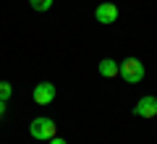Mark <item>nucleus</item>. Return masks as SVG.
Returning <instances> with one entry per match:
<instances>
[{"mask_svg":"<svg viewBox=\"0 0 157 144\" xmlns=\"http://www.w3.org/2000/svg\"><path fill=\"white\" fill-rule=\"evenodd\" d=\"M11 94H13V87L8 81H0V100L8 102V100H11Z\"/></svg>","mask_w":157,"mask_h":144,"instance_id":"obj_8","label":"nucleus"},{"mask_svg":"<svg viewBox=\"0 0 157 144\" xmlns=\"http://www.w3.org/2000/svg\"><path fill=\"white\" fill-rule=\"evenodd\" d=\"M29 6H32L34 11L45 13V11H50V8H52V0H29Z\"/></svg>","mask_w":157,"mask_h":144,"instance_id":"obj_7","label":"nucleus"},{"mask_svg":"<svg viewBox=\"0 0 157 144\" xmlns=\"http://www.w3.org/2000/svg\"><path fill=\"white\" fill-rule=\"evenodd\" d=\"M29 134H32L37 142H50V139L58 134V126H55L52 118H45V115H42V118H34V121H32Z\"/></svg>","mask_w":157,"mask_h":144,"instance_id":"obj_1","label":"nucleus"},{"mask_svg":"<svg viewBox=\"0 0 157 144\" xmlns=\"http://www.w3.org/2000/svg\"><path fill=\"white\" fill-rule=\"evenodd\" d=\"M134 115H139V118H155L157 115V97H152V94L141 97V100L134 105Z\"/></svg>","mask_w":157,"mask_h":144,"instance_id":"obj_4","label":"nucleus"},{"mask_svg":"<svg viewBox=\"0 0 157 144\" xmlns=\"http://www.w3.org/2000/svg\"><path fill=\"white\" fill-rule=\"evenodd\" d=\"M50 144H68V142H66V139H60V136H52Z\"/></svg>","mask_w":157,"mask_h":144,"instance_id":"obj_9","label":"nucleus"},{"mask_svg":"<svg viewBox=\"0 0 157 144\" xmlns=\"http://www.w3.org/2000/svg\"><path fill=\"white\" fill-rule=\"evenodd\" d=\"M121 79L128 81V84H139L144 79V66H141L139 58H126L121 63Z\"/></svg>","mask_w":157,"mask_h":144,"instance_id":"obj_2","label":"nucleus"},{"mask_svg":"<svg viewBox=\"0 0 157 144\" xmlns=\"http://www.w3.org/2000/svg\"><path fill=\"white\" fill-rule=\"evenodd\" d=\"M118 73H121V66H118L113 58H105V60H100V76H105V79H115Z\"/></svg>","mask_w":157,"mask_h":144,"instance_id":"obj_6","label":"nucleus"},{"mask_svg":"<svg viewBox=\"0 0 157 144\" xmlns=\"http://www.w3.org/2000/svg\"><path fill=\"white\" fill-rule=\"evenodd\" d=\"M94 18L100 24H115L118 21V6L115 3H100L94 11Z\"/></svg>","mask_w":157,"mask_h":144,"instance_id":"obj_5","label":"nucleus"},{"mask_svg":"<svg viewBox=\"0 0 157 144\" xmlns=\"http://www.w3.org/2000/svg\"><path fill=\"white\" fill-rule=\"evenodd\" d=\"M3 113H6V102L0 100V118H3Z\"/></svg>","mask_w":157,"mask_h":144,"instance_id":"obj_10","label":"nucleus"},{"mask_svg":"<svg viewBox=\"0 0 157 144\" xmlns=\"http://www.w3.org/2000/svg\"><path fill=\"white\" fill-rule=\"evenodd\" d=\"M55 84H50V81H42V84H37L34 87V102L37 105H52V100H55Z\"/></svg>","mask_w":157,"mask_h":144,"instance_id":"obj_3","label":"nucleus"}]
</instances>
